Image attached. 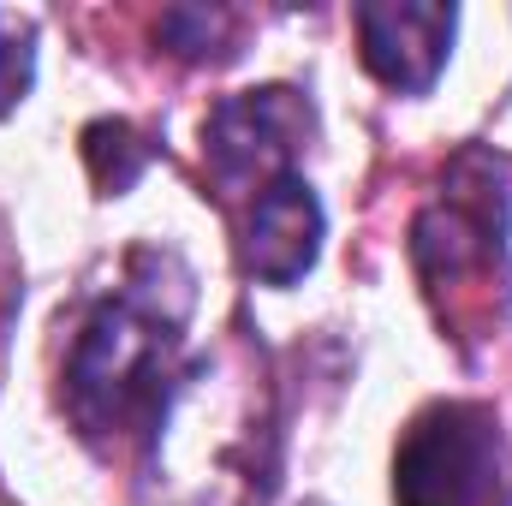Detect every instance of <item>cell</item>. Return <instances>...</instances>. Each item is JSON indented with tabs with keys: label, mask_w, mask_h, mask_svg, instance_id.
I'll use <instances>...</instances> for the list:
<instances>
[{
	"label": "cell",
	"mask_w": 512,
	"mask_h": 506,
	"mask_svg": "<svg viewBox=\"0 0 512 506\" xmlns=\"http://www.w3.org/2000/svg\"><path fill=\"white\" fill-rule=\"evenodd\" d=\"M191 274L173 251H131L126 286H114L72 340L66 358V411L84 441L149 435L185 346Z\"/></svg>",
	"instance_id": "1"
},
{
	"label": "cell",
	"mask_w": 512,
	"mask_h": 506,
	"mask_svg": "<svg viewBox=\"0 0 512 506\" xmlns=\"http://www.w3.org/2000/svg\"><path fill=\"white\" fill-rule=\"evenodd\" d=\"M173 411H185L197 429L161 417L149 429L155 447V483L173 489L179 506H262L268 501V387L245 364L239 346L197 358L167 393Z\"/></svg>",
	"instance_id": "2"
},
{
	"label": "cell",
	"mask_w": 512,
	"mask_h": 506,
	"mask_svg": "<svg viewBox=\"0 0 512 506\" xmlns=\"http://www.w3.org/2000/svg\"><path fill=\"white\" fill-rule=\"evenodd\" d=\"M411 262L417 280L453 340H483L501 328L512 298L507 256V185L501 161L483 149H465L447 167L441 197L411 221Z\"/></svg>",
	"instance_id": "3"
},
{
	"label": "cell",
	"mask_w": 512,
	"mask_h": 506,
	"mask_svg": "<svg viewBox=\"0 0 512 506\" xmlns=\"http://www.w3.org/2000/svg\"><path fill=\"white\" fill-rule=\"evenodd\" d=\"M393 506H512L501 417L477 399L423 405L393 453Z\"/></svg>",
	"instance_id": "4"
},
{
	"label": "cell",
	"mask_w": 512,
	"mask_h": 506,
	"mask_svg": "<svg viewBox=\"0 0 512 506\" xmlns=\"http://www.w3.org/2000/svg\"><path fill=\"white\" fill-rule=\"evenodd\" d=\"M310 137H316V108L292 84H262L209 108L203 161L221 197H262L274 179L298 173L292 161Z\"/></svg>",
	"instance_id": "5"
},
{
	"label": "cell",
	"mask_w": 512,
	"mask_h": 506,
	"mask_svg": "<svg viewBox=\"0 0 512 506\" xmlns=\"http://www.w3.org/2000/svg\"><path fill=\"white\" fill-rule=\"evenodd\" d=\"M352 24H358V60L376 84L399 96H429L447 66L459 12L429 0H364Z\"/></svg>",
	"instance_id": "6"
},
{
	"label": "cell",
	"mask_w": 512,
	"mask_h": 506,
	"mask_svg": "<svg viewBox=\"0 0 512 506\" xmlns=\"http://www.w3.org/2000/svg\"><path fill=\"white\" fill-rule=\"evenodd\" d=\"M322 251V203L304 173L274 179L245 215V274L262 286H298Z\"/></svg>",
	"instance_id": "7"
},
{
	"label": "cell",
	"mask_w": 512,
	"mask_h": 506,
	"mask_svg": "<svg viewBox=\"0 0 512 506\" xmlns=\"http://www.w3.org/2000/svg\"><path fill=\"white\" fill-rule=\"evenodd\" d=\"M149 143H143V131L126 126V120H96V126H84V161H90V173H96V185H102V197H120L137 185V173L149 167Z\"/></svg>",
	"instance_id": "8"
},
{
	"label": "cell",
	"mask_w": 512,
	"mask_h": 506,
	"mask_svg": "<svg viewBox=\"0 0 512 506\" xmlns=\"http://www.w3.org/2000/svg\"><path fill=\"white\" fill-rule=\"evenodd\" d=\"M233 30V18L227 12H209V6H173V12H161V36L173 42V54H185V60H209V54H221L215 42Z\"/></svg>",
	"instance_id": "9"
},
{
	"label": "cell",
	"mask_w": 512,
	"mask_h": 506,
	"mask_svg": "<svg viewBox=\"0 0 512 506\" xmlns=\"http://www.w3.org/2000/svg\"><path fill=\"white\" fill-rule=\"evenodd\" d=\"M30 72H36V48H30V36H0V120L24 102Z\"/></svg>",
	"instance_id": "10"
},
{
	"label": "cell",
	"mask_w": 512,
	"mask_h": 506,
	"mask_svg": "<svg viewBox=\"0 0 512 506\" xmlns=\"http://www.w3.org/2000/svg\"><path fill=\"white\" fill-rule=\"evenodd\" d=\"M310 506H316V501H310Z\"/></svg>",
	"instance_id": "11"
}]
</instances>
